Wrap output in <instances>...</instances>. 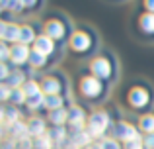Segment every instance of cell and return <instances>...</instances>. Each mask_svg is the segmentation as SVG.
Segmentation results:
<instances>
[{
  "mask_svg": "<svg viewBox=\"0 0 154 149\" xmlns=\"http://www.w3.org/2000/svg\"><path fill=\"white\" fill-rule=\"evenodd\" d=\"M109 126V118L105 112H96V114H92L90 118V126H88V134L92 135V138H98V135H102L105 131V128Z\"/></svg>",
  "mask_w": 154,
  "mask_h": 149,
  "instance_id": "6da1fadb",
  "label": "cell"
},
{
  "mask_svg": "<svg viewBox=\"0 0 154 149\" xmlns=\"http://www.w3.org/2000/svg\"><path fill=\"white\" fill-rule=\"evenodd\" d=\"M117 138H121L125 143H129V141H135V139H139V135H137V130H135L133 126L121 122L119 126H117Z\"/></svg>",
  "mask_w": 154,
  "mask_h": 149,
  "instance_id": "7a4b0ae2",
  "label": "cell"
},
{
  "mask_svg": "<svg viewBox=\"0 0 154 149\" xmlns=\"http://www.w3.org/2000/svg\"><path fill=\"white\" fill-rule=\"evenodd\" d=\"M0 35H2L4 41H20V28L14 24H2L0 26Z\"/></svg>",
  "mask_w": 154,
  "mask_h": 149,
  "instance_id": "3957f363",
  "label": "cell"
},
{
  "mask_svg": "<svg viewBox=\"0 0 154 149\" xmlns=\"http://www.w3.org/2000/svg\"><path fill=\"white\" fill-rule=\"evenodd\" d=\"M100 90H102V86H100L98 79H94V76H86V79L82 80V92L86 96H96Z\"/></svg>",
  "mask_w": 154,
  "mask_h": 149,
  "instance_id": "277c9868",
  "label": "cell"
},
{
  "mask_svg": "<svg viewBox=\"0 0 154 149\" xmlns=\"http://www.w3.org/2000/svg\"><path fill=\"white\" fill-rule=\"evenodd\" d=\"M109 71H111V67H109L107 59H94V63H92V73L96 76H109Z\"/></svg>",
  "mask_w": 154,
  "mask_h": 149,
  "instance_id": "5b68a950",
  "label": "cell"
},
{
  "mask_svg": "<svg viewBox=\"0 0 154 149\" xmlns=\"http://www.w3.org/2000/svg\"><path fill=\"white\" fill-rule=\"evenodd\" d=\"M29 49H27V45H14L12 47V61L14 63H23L26 59H29Z\"/></svg>",
  "mask_w": 154,
  "mask_h": 149,
  "instance_id": "8992f818",
  "label": "cell"
},
{
  "mask_svg": "<svg viewBox=\"0 0 154 149\" xmlns=\"http://www.w3.org/2000/svg\"><path fill=\"white\" fill-rule=\"evenodd\" d=\"M35 51L41 55H47L53 51V39L47 37V35H41V37L35 39Z\"/></svg>",
  "mask_w": 154,
  "mask_h": 149,
  "instance_id": "52a82bcc",
  "label": "cell"
},
{
  "mask_svg": "<svg viewBox=\"0 0 154 149\" xmlns=\"http://www.w3.org/2000/svg\"><path fill=\"white\" fill-rule=\"evenodd\" d=\"M146 102H148L146 90H143V88H135V90L131 92V104H133V106H140V108H143Z\"/></svg>",
  "mask_w": 154,
  "mask_h": 149,
  "instance_id": "ba28073f",
  "label": "cell"
},
{
  "mask_svg": "<svg viewBox=\"0 0 154 149\" xmlns=\"http://www.w3.org/2000/svg\"><path fill=\"white\" fill-rule=\"evenodd\" d=\"M59 88H60V84H59V80L57 79H45L43 80V84H41V90L45 92L47 96H57V92H59Z\"/></svg>",
  "mask_w": 154,
  "mask_h": 149,
  "instance_id": "9c48e42d",
  "label": "cell"
},
{
  "mask_svg": "<svg viewBox=\"0 0 154 149\" xmlns=\"http://www.w3.org/2000/svg\"><path fill=\"white\" fill-rule=\"evenodd\" d=\"M27 130H29L31 135H35V138H41V135H45V122L39 118H33L29 122V126H27Z\"/></svg>",
  "mask_w": 154,
  "mask_h": 149,
  "instance_id": "30bf717a",
  "label": "cell"
},
{
  "mask_svg": "<svg viewBox=\"0 0 154 149\" xmlns=\"http://www.w3.org/2000/svg\"><path fill=\"white\" fill-rule=\"evenodd\" d=\"M88 45H90V37H88L86 34H76L74 37H72V47L78 51H84L88 49Z\"/></svg>",
  "mask_w": 154,
  "mask_h": 149,
  "instance_id": "8fae6325",
  "label": "cell"
},
{
  "mask_svg": "<svg viewBox=\"0 0 154 149\" xmlns=\"http://www.w3.org/2000/svg\"><path fill=\"white\" fill-rule=\"evenodd\" d=\"M45 30H47V37H51V39L53 37H63V34H64V28L59 22H49Z\"/></svg>",
  "mask_w": 154,
  "mask_h": 149,
  "instance_id": "7c38bea8",
  "label": "cell"
},
{
  "mask_svg": "<svg viewBox=\"0 0 154 149\" xmlns=\"http://www.w3.org/2000/svg\"><path fill=\"white\" fill-rule=\"evenodd\" d=\"M10 131H12V135H14L16 139H23V138H27V134H29L27 126H23L22 122L12 124V126H10Z\"/></svg>",
  "mask_w": 154,
  "mask_h": 149,
  "instance_id": "4fadbf2b",
  "label": "cell"
},
{
  "mask_svg": "<svg viewBox=\"0 0 154 149\" xmlns=\"http://www.w3.org/2000/svg\"><path fill=\"white\" fill-rule=\"evenodd\" d=\"M68 120H70V124L74 128H82V122H84V112L80 110V108H72L70 114H68Z\"/></svg>",
  "mask_w": 154,
  "mask_h": 149,
  "instance_id": "5bb4252c",
  "label": "cell"
},
{
  "mask_svg": "<svg viewBox=\"0 0 154 149\" xmlns=\"http://www.w3.org/2000/svg\"><path fill=\"white\" fill-rule=\"evenodd\" d=\"M45 106L49 108L51 112L60 110V106H63V98H60L59 94H57V96H47V98H45Z\"/></svg>",
  "mask_w": 154,
  "mask_h": 149,
  "instance_id": "9a60e30c",
  "label": "cell"
},
{
  "mask_svg": "<svg viewBox=\"0 0 154 149\" xmlns=\"http://www.w3.org/2000/svg\"><path fill=\"white\" fill-rule=\"evenodd\" d=\"M31 39H33V30L29 26L20 28V43L26 45V43H31Z\"/></svg>",
  "mask_w": 154,
  "mask_h": 149,
  "instance_id": "2e32d148",
  "label": "cell"
},
{
  "mask_svg": "<svg viewBox=\"0 0 154 149\" xmlns=\"http://www.w3.org/2000/svg\"><path fill=\"white\" fill-rule=\"evenodd\" d=\"M92 135L88 134V131H80V134H74V138H72V143H74L76 147L80 145H86V143H90Z\"/></svg>",
  "mask_w": 154,
  "mask_h": 149,
  "instance_id": "e0dca14e",
  "label": "cell"
},
{
  "mask_svg": "<svg viewBox=\"0 0 154 149\" xmlns=\"http://www.w3.org/2000/svg\"><path fill=\"white\" fill-rule=\"evenodd\" d=\"M33 147H35V149H51V138H49V135L35 138V139H33Z\"/></svg>",
  "mask_w": 154,
  "mask_h": 149,
  "instance_id": "ac0fdd59",
  "label": "cell"
},
{
  "mask_svg": "<svg viewBox=\"0 0 154 149\" xmlns=\"http://www.w3.org/2000/svg\"><path fill=\"white\" fill-rule=\"evenodd\" d=\"M64 120H68V114L60 108V110H55V112H51V122H55L57 126H60V124L64 122Z\"/></svg>",
  "mask_w": 154,
  "mask_h": 149,
  "instance_id": "d6986e66",
  "label": "cell"
},
{
  "mask_svg": "<svg viewBox=\"0 0 154 149\" xmlns=\"http://www.w3.org/2000/svg\"><path fill=\"white\" fill-rule=\"evenodd\" d=\"M140 26L144 31H154V14H146L140 20Z\"/></svg>",
  "mask_w": 154,
  "mask_h": 149,
  "instance_id": "ffe728a7",
  "label": "cell"
},
{
  "mask_svg": "<svg viewBox=\"0 0 154 149\" xmlns=\"http://www.w3.org/2000/svg\"><path fill=\"white\" fill-rule=\"evenodd\" d=\"M23 92H26V96H37V94H41L39 92V86H37V83H27L26 86H23Z\"/></svg>",
  "mask_w": 154,
  "mask_h": 149,
  "instance_id": "44dd1931",
  "label": "cell"
},
{
  "mask_svg": "<svg viewBox=\"0 0 154 149\" xmlns=\"http://www.w3.org/2000/svg\"><path fill=\"white\" fill-rule=\"evenodd\" d=\"M45 98L47 96L43 94H37V96H31L27 102H29V108H39V106H45Z\"/></svg>",
  "mask_w": 154,
  "mask_h": 149,
  "instance_id": "7402d4cb",
  "label": "cell"
},
{
  "mask_svg": "<svg viewBox=\"0 0 154 149\" xmlns=\"http://www.w3.org/2000/svg\"><path fill=\"white\" fill-rule=\"evenodd\" d=\"M140 128L144 131H154V116H146L140 120Z\"/></svg>",
  "mask_w": 154,
  "mask_h": 149,
  "instance_id": "603a6c76",
  "label": "cell"
},
{
  "mask_svg": "<svg viewBox=\"0 0 154 149\" xmlns=\"http://www.w3.org/2000/svg\"><path fill=\"white\" fill-rule=\"evenodd\" d=\"M29 61H31V65L41 67L43 63H45V55H41V53H37V51H33V53H31V57H29Z\"/></svg>",
  "mask_w": 154,
  "mask_h": 149,
  "instance_id": "cb8c5ba5",
  "label": "cell"
},
{
  "mask_svg": "<svg viewBox=\"0 0 154 149\" xmlns=\"http://www.w3.org/2000/svg\"><path fill=\"white\" fill-rule=\"evenodd\" d=\"M12 100H14L16 104H22L23 100H26V92H23L22 88H14V92H12Z\"/></svg>",
  "mask_w": 154,
  "mask_h": 149,
  "instance_id": "d4e9b609",
  "label": "cell"
},
{
  "mask_svg": "<svg viewBox=\"0 0 154 149\" xmlns=\"http://www.w3.org/2000/svg\"><path fill=\"white\" fill-rule=\"evenodd\" d=\"M100 149H119V145H117L115 139H103L102 145H100Z\"/></svg>",
  "mask_w": 154,
  "mask_h": 149,
  "instance_id": "484cf974",
  "label": "cell"
},
{
  "mask_svg": "<svg viewBox=\"0 0 154 149\" xmlns=\"http://www.w3.org/2000/svg\"><path fill=\"white\" fill-rule=\"evenodd\" d=\"M49 135H53V139H64V130H59V128H57V130H53Z\"/></svg>",
  "mask_w": 154,
  "mask_h": 149,
  "instance_id": "4316f807",
  "label": "cell"
},
{
  "mask_svg": "<svg viewBox=\"0 0 154 149\" xmlns=\"http://www.w3.org/2000/svg\"><path fill=\"white\" fill-rule=\"evenodd\" d=\"M22 75H20V73H14V75H12L10 76V84H12V86H16V84H20V83H22Z\"/></svg>",
  "mask_w": 154,
  "mask_h": 149,
  "instance_id": "83f0119b",
  "label": "cell"
},
{
  "mask_svg": "<svg viewBox=\"0 0 154 149\" xmlns=\"http://www.w3.org/2000/svg\"><path fill=\"white\" fill-rule=\"evenodd\" d=\"M125 149H140V138H139V139H135V141L125 143Z\"/></svg>",
  "mask_w": 154,
  "mask_h": 149,
  "instance_id": "f1b7e54d",
  "label": "cell"
},
{
  "mask_svg": "<svg viewBox=\"0 0 154 149\" xmlns=\"http://www.w3.org/2000/svg\"><path fill=\"white\" fill-rule=\"evenodd\" d=\"M144 147H146V149H154V134H150L146 139H144Z\"/></svg>",
  "mask_w": 154,
  "mask_h": 149,
  "instance_id": "f546056e",
  "label": "cell"
},
{
  "mask_svg": "<svg viewBox=\"0 0 154 149\" xmlns=\"http://www.w3.org/2000/svg\"><path fill=\"white\" fill-rule=\"evenodd\" d=\"M20 145H22V149H29V147H31V141H29V138H23V139H20Z\"/></svg>",
  "mask_w": 154,
  "mask_h": 149,
  "instance_id": "4dcf8cb0",
  "label": "cell"
},
{
  "mask_svg": "<svg viewBox=\"0 0 154 149\" xmlns=\"http://www.w3.org/2000/svg\"><path fill=\"white\" fill-rule=\"evenodd\" d=\"M8 55H10L8 47H6V45H2V61H6V59H8Z\"/></svg>",
  "mask_w": 154,
  "mask_h": 149,
  "instance_id": "1f68e13d",
  "label": "cell"
},
{
  "mask_svg": "<svg viewBox=\"0 0 154 149\" xmlns=\"http://www.w3.org/2000/svg\"><path fill=\"white\" fill-rule=\"evenodd\" d=\"M0 90H2V98H8V96H10V88L8 86H2Z\"/></svg>",
  "mask_w": 154,
  "mask_h": 149,
  "instance_id": "d6a6232c",
  "label": "cell"
},
{
  "mask_svg": "<svg viewBox=\"0 0 154 149\" xmlns=\"http://www.w3.org/2000/svg\"><path fill=\"white\" fill-rule=\"evenodd\" d=\"M0 73H2V75H0L2 79H6V76H8V69H6V65H2V67H0Z\"/></svg>",
  "mask_w": 154,
  "mask_h": 149,
  "instance_id": "836d02e7",
  "label": "cell"
},
{
  "mask_svg": "<svg viewBox=\"0 0 154 149\" xmlns=\"http://www.w3.org/2000/svg\"><path fill=\"white\" fill-rule=\"evenodd\" d=\"M146 8H150V10H154V2H146Z\"/></svg>",
  "mask_w": 154,
  "mask_h": 149,
  "instance_id": "e575fe53",
  "label": "cell"
},
{
  "mask_svg": "<svg viewBox=\"0 0 154 149\" xmlns=\"http://www.w3.org/2000/svg\"><path fill=\"white\" fill-rule=\"evenodd\" d=\"M70 149H78V147H76V145H72V147H70Z\"/></svg>",
  "mask_w": 154,
  "mask_h": 149,
  "instance_id": "d590c367",
  "label": "cell"
}]
</instances>
